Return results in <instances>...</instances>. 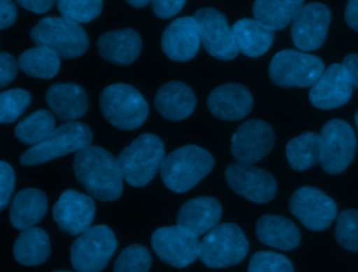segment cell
Returning <instances> with one entry per match:
<instances>
[{
	"instance_id": "d590c367",
	"label": "cell",
	"mask_w": 358,
	"mask_h": 272,
	"mask_svg": "<svg viewBox=\"0 0 358 272\" xmlns=\"http://www.w3.org/2000/svg\"><path fill=\"white\" fill-rule=\"evenodd\" d=\"M337 243L350 251H358V211L344 209L336 218Z\"/></svg>"
},
{
	"instance_id": "f546056e",
	"label": "cell",
	"mask_w": 358,
	"mask_h": 272,
	"mask_svg": "<svg viewBox=\"0 0 358 272\" xmlns=\"http://www.w3.org/2000/svg\"><path fill=\"white\" fill-rule=\"evenodd\" d=\"M285 156L289 166L296 172H303L320 160L319 134L306 131L287 142Z\"/></svg>"
},
{
	"instance_id": "e0dca14e",
	"label": "cell",
	"mask_w": 358,
	"mask_h": 272,
	"mask_svg": "<svg viewBox=\"0 0 358 272\" xmlns=\"http://www.w3.org/2000/svg\"><path fill=\"white\" fill-rule=\"evenodd\" d=\"M52 213L62 232L78 236L91 227L95 216V202L88 194L66 190L53 205Z\"/></svg>"
},
{
	"instance_id": "9a60e30c",
	"label": "cell",
	"mask_w": 358,
	"mask_h": 272,
	"mask_svg": "<svg viewBox=\"0 0 358 272\" xmlns=\"http://www.w3.org/2000/svg\"><path fill=\"white\" fill-rule=\"evenodd\" d=\"M274 145V131L263 120L252 119L242 123L231 138V153L239 163L253 165L262 160Z\"/></svg>"
},
{
	"instance_id": "d6a6232c",
	"label": "cell",
	"mask_w": 358,
	"mask_h": 272,
	"mask_svg": "<svg viewBox=\"0 0 358 272\" xmlns=\"http://www.w3.org/2000/svg\"><path fill=\"white\" fill-rule=\"evenodd\" d=\"M59 13L78 24L91 22L102 11V0H57Z\"/></svg>"
},
{
	"instance_id": "4316f807",
	"label": "cell",
	"mask_w": 358,
	"mask_h": 272,
	"mask_svg": "<svg viewBox=\"0 0 358 272\" xmlns=\"http://www.w3.org/2000/svg\"><path fill=\"white\" fill-rule=\"evenodd\" d=\"M236 47L249 57L264 54L274 42V32L255 18H242L232 25Z\"/></svg>"
},
{
	"instance_id": "7402d4cb",
	"label": "cell",
	"mask_w": 358,
	"mask_h": 272,
	"mask_svg": "<svg viewBox=\"0 0 358 272\" xmlns=\"http://www.w3.org/2000/svg\"><path fill=\"white\" fill-rule=\"evenodd\" d=\"M45 99L52 113L62 121H76L88 109V96L84 88L74 82L53 84L48 88Z\"/></svg>"
},
{
	"instance_id": "cb8c5ba5",
	"label": "cell",
	"mask_w": 358,
	"mask_h": 272,
	"mask_svg": "<svg viewBox=\"0 0 358 272\" xmlns=\"http://www.w3.org/2000/svg\"><path fill=\"white\" fill-rule=\"evenodd\" d=\"M141 38L131 29H117L109 31L99 36L98 52L109 63L117 66L131 64L140 54Z\"/></svg>"
},
{
	"instance_id": "5bb4252c",
	"label": "cell",
	"mask_w": 358,
	"mask_h": 272,
	"mask_svg": "<svg viewBox=\"0 0 358 272\" xmlns=\"http://www.w3.org/2000/svg\"><path fill=\"white\" fill-rule=\"evenodd\" d=\"M225 180L235 194L256 204L271 201L277 192L274 176L253 165L231 163L225 169Z\"/></svg>"
},
{
	"instance_id": "e575fe53",
	"label": "cell",
	"mask_w": 358,
	"mask_h": 272,
	"mask_svg": "<svg viewBox=\"0 0 358 272\" xmlns=\"http://www.w3.org/2000/svg\"><path fill=\"white\" fill-rule=\"evenodd\" d=\"M151 268L150 251L138 244L127 245L115 261L113 272H148Z\"/></svg>"
},
{
	"instance_id": "52a82bcc",
	"label": "cell",
	"mask_w": 358,
	"mask_h": 272,
	"mask_svg": "<svg viewBox=\"0 0 358 272\" xmlns=\"http://www.w3.org/2000/svg\"><path fill=\"white\" fill-rule=\"evenodd\" d=\"M103 117L122 130L138 128L148 116V103L144 96L129 84L108 85L99 96Z\"/></svg>"
},
{
	"instance_id": "277c9868",
	"label": "cell",
	"mask_w": 358,
	"mask_h": 272,
	"mask_svg": "<svg viewBox=\"0 0 358 272\" xmlns=\"http://www.w3.org/2000/svg\"><path fill=\"white\" fill-rule=\"evenodd\" d=\"M36 46H45L63 59H74L85 53L90 40L81 24L66 17H45L31 29Z\"/></svg>"
},
{
	"instance_id": "ffe728a7",
	"label": "cell",
	"mask_w": 358,
	"mask_h": 272,
	"mask_svg": "<svg viewBox=\"0 0 358 272\" xmlns=\"http://www.w3.org/2000/svg\"><path fill=\"white\" fill-rule=\"evenodd\" d=\"M253 106L250 91L241 84H222L213 89L207 98L210 113L221 120H241Z\"/></svg>"
},
{
	"instance_id": "9c48e42d",
	"label": "cell",
	"mask_w": 358,
	"mask_h": 272,
	"mask_svg": "<svg viewBox=\"0 0 358 272\" xmlns=\"http://www.w3.org/2000/svg\"><path fill=\"white\" fill-rule=\"evenodd\" d=\"M117 241L110 227L96 225L78 234L70 248L71 265L77 272H99L112 258Z\"/></svg>"
},
{
	"instance_id": "83f0119b",
	"label": "cell",
	"mask_w": 358,
	"mask_h": 272,
	"mask_svg": "<svg viewBox=\"0 0 358 272\" xmlns=\"http://www.w3.org/2000/svg\"><path fill=\"white\" fill-rule=\"evenodd\" d=\"M302 6L303 0H255L253 17L274 32L289 25Z\"/></svg>"
},
{
	"instance_id": "6da1fadb",
	"label": "cell",
	"mask_w": 358,
	"mask_h": 272,
	"mask_svg": "<svg viewBox=\"0 0 358 272\" xmlns=\"http://www.w3.org/2000/svg\"><path fill=\"white\" fill-rule=\"evenodd\" d=\"M73 172L84 190L99 201H113L122 195L124 180L119 162L102 146L88 145L78 151Z\"/></svg>"
},
{
	"instance_id": "60d3db41",
	"label": "cell",
	"mask_w": 358,
	"mask_h": 272,
	"mask_svg": "<svg viewBox=\"0 0 358 272\" xmlns=\"http://www.w3.org/2000/svg\"><path fill=\"white\" fill-rule=\"evenodd\" d=\"M17 20V7L13 0H0V29L11 27Z\"/></svg>"
},
{
	"instance_id": "3957f363",
	"label": "cell",
	"mask_w": 358,
	"mask_h": 272,
	"mask_svg": "<svg viewBox=\"0 0 358 272\" xmlns=\"http://www.w3.org/2000/svg\"><path fill=\"white\" fill-rule=\"evenodd\" d=\"M165 159V146L151 133L140 134L119 153L117 162L123 180L133 187H144L159 172Z\"/></svg>"
},
{
	"instance_id": "f35d334b",
	"label": "cell",
	"mask_w": 358,
	"mask_h": 272,
	"mask_svg": "<svg viewBox=\"0 0 358 272\" xmlns=\"http://www.w3.org/2000/svg\"><path fill=\"white\" fill-rule=\"evenodd\" d=\"M18 63L14 56L0 52V89L6 88L17 75Z\"/></svg>"
},
{
	"instance_id": "ac0fdd59",
	"label": "cell",
	"mask_w": 358,
	"mask_h": 272,
	"mask_svg": "<svg viewBox=\"0 0 358 272\" xmlns=\"http://www.w3.org/2000/svg\"><path fill=\"white\" fill-rule=\"evenodd\" d=\"M352 82L348 70L343 63H333L309 89L310 103L323 110L345 105L352 95Z\"/></svg>"
},
{
	"instance_id": "44dd1931",
	"label": "cell",
	"mask_w": 358,
	"mask_h": 272,
	"mask_svg": "<svg viewBox=\"0 0 358 272\" xmlns=\"http://www.w3.org/2000/svg\"><path fill=\"white\" fill-rule=\"evenodd\" d=\"M222 206L214 197H196L186 201L178 213V226L194 236L206 234L218 225Z\"/></svg>"
},
{
	"instance_id": "f6af8a7d",
	"label": "cell",
	"mask_w": 358,
	"mask_h": 272,
	"mask_svg": "<svg viewBox=\"0 0 358 272\" xmlns=\"http://www.w3.org/2000/svg\"><path fill=\"white\" fill-rule=\"evenodd\" d=\"M130 6L136 7V8H141V7H145L148 3H151L152 0H126Z\"/></svg>"
},
{
	"instance_id": "f1b7e54d",
	"label": "cell",
	"mask_w": 358,
	"mask_h": 272,
	"mask_svg": "<svg viewBox=\"0 0 358 272\" xmlns=\"http://www.w3.org/2000/svg\"><path fill=\"white\" fill-rule=\"evenodd\" d=\"M14 258L22 265H39L50 254V241L41 227H29L20 233L13 247Z\"/></svg>"
},
{
	"instance_id": "5b68a950",
	"label": "cell",
	"mask_w": 358,
	"mask_h": 272,
	"mask_svg": "<svg viewBox=\"0 0 358 272\" xmlns=\"http://www.w3.org/2000/svg\"><path fill=\"white\" fill-rule=\"evenodd\" d=\"M249 243L235 223H221L208 230L200 240L199 259L208 268H228L242 262Z\"/></svg>"
},
{
	"instance_id": "30bf717a",
	"label": "cell",
	"mask_w": 358,
	"mask_h": 272,
	"mask_svg": "<svg viewBox=\"0 0 358 272\" xmlns=\"http://www.w3.org/2000/svg\"><path fill=\"white\" fill-rule=\"evenodd\" d=\"M319 139L320 167L327 174L344 172L357 152V137L352 127L340 119H331L322 127Z\"/></svg>"
},
{
	"instance_id": "7c38bea8",
	"label": "cell",
	"mask_w": 358,
	"mask_h": 272,
	"mask_svg": "<svg viewBox=\"0 0 358 272\" xmlns=\"http://www.w3.org/2000/svg\"><path fill=\"white\" fill-rule=\"evenodd\" d=\"M193 17L197 21L200 42L210 56L222 61L234 60L238 56L239 50L234 39L232 27L228 25L222 13L211 7H203Z\"/></svg>"
},
{
	"instance_id": "d4e9b609",
	"label": "cell",
	"mask_w": 358,
	"mask_h": 272,
	"mask_svg": "<svg viewBox=\"0 0 358 272\" xmlns=\"http://www.w3.org/2000/svg\"><path fill=\"white\" fill-rule=\"evenodd\" d=\"M257 239L270 247L291 251L301 241L298 226L280 215H263L256 223Z\"/></svg>"
},
{
	"instance_id": "1f68e13d",
	"label": "cell",
	"mask_w": 358,
	"mask_h": 272,
	"mask_svg": "<svg viewBox=\"0 0 358 272\" xmlns=\"http://www.w3.org/2000/svg\"><path fill=\"white\" fill-rule=\"evenodd\" d=\"M55 126L53 114L49 110L41 109L21 120L15 126L14 134L21 142L27 145H35L45 139L56 128Z\"/></svg>"
},
{
	"instance_id": "7bdbcfd3",
	"label": "cell",
	"mask_w": 358,
	"mask_h": 272,
	"mask_svg": "<svg viewBox=\"0 0 358 272\" xmlns=\"http://www.w3.org/2000/svg\"><path fill=\"white\" fill-rule=\"evenodd\" d=\"M343 64L350 73L352 86L358 89V53H350L343 59Z\"/></svg>"
},
{
	"instance_id": "8992f818",
	"label": "cell",
	"mask_w": 358,
	"mask_h": 272,
	"mask_svg": "<svg viewBox=\"0 0 358 272\" xmlns=\"http://www.w3.org/2000/svg\"><path fill=\"white\" fill-rule=\"evenodd\" d=\"M92 141L91 128L81 121H66L56 127L45 139L28 148L21 156L20 163L32 166L43 163L71 152H78Z\"/></svg>"
},
{
	"instance_id": "2e32d148",
	"label": "cell",
	"mask_w": 358,
	"mask_h": 272,
	"mask_svg": "<svg viewBox=\"0 0 358 272\" xmlns=\"http://www.w3.org/2000/svg\"><path fill=\"white\" fill-rule=\"evenodd\" d=\"M330 18L331 13L327 6L316 1L303 4L291 22V38L295 47L302 52L319 49L327 36Z\"/></svg>"
},
{
	"instance_id": "ee69618b",
	"label": "cell",
	"mask_w": 358,
	"mask_h": 272,
	"mask_svg": "<svg viewBox=\"0 0 358 272\" xmlns=\"http://www.w3.org/2000/svg\"><path fill=\"white\" fill-rule=\"evenodd\" d=\"M344 17L347 25L354 31H358V0H348Z\"/></svg>"
},
{
	"instance_id": "4dcf8cb0",
	"label": "cell",
	"mask_w": 358,
	"mask_h": 272,
	"mask_svg": "<svg viewBox=\"0 0 358 272\" xmlns=\"http://www.w3.org/2000/svg\"><path fill=\"white\" fill-rule=\"evenodd\" d=\"M60 56L49 47L36 46L28 49L17 59L18 68L35 78H53L60 68Z\"/></svg>"
},
{
	"instance_id": "7a4b0ae2",
	"label": "cell",
	"mask_w": 358,
	"mask_h": 272,
	"mask_svg": "<svg viewBox=\"0 0 358 272\" xmlns=\"http://www.w3.org/2000/svg\"><path fill=\"white\" fill-rule=\"evenodd\" d=\"M213 155L197 145H185L168 153L161 165V179L173 192H186L213 169Z\"/></svg>"
},
{
	"instance_id": "8d00e7d4",
	"label": "cell",
	"mask_w": 358,
	"mask_h": 272,
	"mask_svg": "<svg viewBox=\"0 0 358 272\" xmlns=\"http://www.w3.org/2000/svg\"><path fill=\"white\" fill-rule=\"evenodd\" d=\"M248 272H294L291 261L274 251H257L252 255Z\"/></svg>"
},
{
	"instance_id": "484cf974",
	"label": "cell",
	"mask_w": 358,
	"mask_h": 272,
	"mask_svg": "<svg viewBox=\"0 0 358 272\" xmlns=\"http://www.w3.org/2000/svg\"><path fill=\"white\" fill-rule=\"evenodd\" d=\"M48 199L38 188H24L15 194L10 205V222L15 229L34 227L46 213Z\"/></svg>"
},
{
	"instance_id": "bcb514c9",
	"label": "cell",
	"mask_w": 358,
	"mask_h": 272,
	"mask_svg": "<svg viewBox=\"0 0 358 272\" xmlns=\"http://www.w3.org/2000/svg\"><path fill=\"white\" fill-rule=\"evenodd\" d=\"M355 124H357V128H358V110L355 113Z\"/></svg>"
},
{
	"instance_id": "ba28073f",
	"label": "cell",
	"mask_w": 358,
	"mask_h": 272,
	"mask_svg": "<svg viewBox=\"0 0 358 272\" xmlns=\"http://www.w3.org/2000/svg\"><path fill=\"white\" fill-rule=\"evenodd\" d=\"M324 71L320 57L308 52L285 49L277 52L268 64L270 80L282 88H308Z\"/></svg>"
},
{
	"instance_id": "603a6c76",
	"label": "cell",
	"mask_w": 358,
	"mask_h": 272,
	"mask_svg": "<svg viewBox=\"0 0 358 272\" xmlns=\"http://www.w3.org/2000/svg\"><path fill=\"white\" fill-rule=\"evenodd\" d=\"M154 105L158 113L168 120H183L196 107V96L190 86L180 81H169L161 85L155 93Z\"/></svg>"
},
{
	"instance_id": "7dc6e473",
	"label": "cell",
	"mask_w": 358,
	"mask_h": 272,
	"mask_svg": "<svg viewBox=\"0 0 358 272\" xmlns=\"http://www.w3.org/2000/svg\"><path fill=\"white\" fill-rule=\"evenodd\" d=\"M55 272H71V271H55Z\"/></svg>"
},
{
	"instance_id": "836d02e7",
	"label": "cell",
	"mask_w": 358,
	"mask_h": 272,
	"mask_svg": "<svg viewBox=\"0 0 358 272\" xmlns=\"http://www.w3.org/2000/svg\"><path fill=\"white\" fill-rule=\"evenodd\" d=\"M29 103L31 95L25 89L14 88L0 92V124L14 123Z\"/></svg>"
},
{
	"instance_id": "4fadbf2b",
	"label": "cell",
	"mask_w": 358,
	"mask_h": 272,
	"mask_svg": "<svg viewBox=\"0 0 358 272\" xmlns=\"http://www.w3.org/2000/svg\"><path fill=\"white\" fill-rule=\"evenodd\" d=\"M151 247L168 265L185 268L199 258L200 240L180 226H165L154 230Z\"/></svg>"
},
{
	"instance_id": "d6986e66",
	"label": "cell",
	"mask_w": 358,
	"mask_h": 272,
	"mask_svg": "<svg viewBox=\"0 0 358 272\" xmlns=\"http://www.w3.org/2000/svg\"><path fill=\"white\" fill-rule=\"evenodd\" d=\"M199 27L194 17H179L164 31L161 47L165 56L173 61H187L193 59L200 47Z\"/></svg>"
},
{
	"instance_id": "ab89813d",
	"label": "cell",
	"mask_w": 358,
	"mask_h": 272,
	"mask_svg": "<svg viewBox=\"0 0 358 272\" xmlns=\"http://www.w3.org/2000/svg\"><path fill=\"white\" fill-rule=\"evenodd\" d=\"M186 0H152V10L159 18H171L176 15L182 7L185 6Z\"/></svg>"
},
{
	"instance_id": "b9f144b4",
	"label": "cell",
	"mask_w": 358,
	"mask_h": 272,
	"mask_svg": "<svg viewBox=\"0 0 358 272\" xmlns=\"http://www.w3.org/2000/svg\"><path fill=\"white\" fill-rule=\"evenodd\" d=\"M21 7L32 13H46L55 4L56 0H15Z\"/></svg>"
},
{
	"instance_id": "8fae6325",
	"label": "cell",
	"mask_w": 358,
	"mask_h": 272,
	"mask_svg": "<svg viewBox=\"0 0 358 272\" xmlns=\"http://www.w3.org/2000/svg\"><path fill=\"white\" fill-rule=\"evenodd\" d=\"M288 208L306 229L313 232L327 229L338 215L334 199L310 186L295 190L289 198Z\"/></svg>"
},
{
	"instance_id": "74e56055",
	"label": "cell",
	"mask_w": 358,
	"mask_h": 272,
	"mask_svg": "<svg viewBox=\"0 0 358 272\" xmlns=\"http://www.w3.org/2000/svg\"><path fill=\"white\" fill-rule=\"evenodd\" d=\"M14 183H15V176H14L13 167L8 163L0 160V212L10 202V198L14 190Z\"/></svg>"
}]
</instances>
